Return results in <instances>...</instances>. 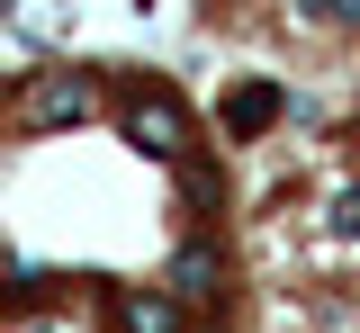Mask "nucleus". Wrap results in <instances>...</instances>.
<instances>
[{
  "label": "nucleus",
  "instance_id": "f257e3e1",
  "mask_svg": "<svg viewBox=\"0 0 360 333\" xmlns=\"http://www.w3.org/2000/svg\"><path fill=\"white\" fill-rule=\"evenodd\" d=\"M99 99H108L99 63H45L9 91V117H18V136H72V126L99 117Z\"/></svg>",
  "mask_w": 360,
  "mask_h": 333
},
{
  "label": "nucleus",
  "instance_id": "f03ea898",
  "mask_svg": "<svg viewBox=\"0 0 360 333\" xmlns=\"http://www.w3.org/2000/svg\"><path fill=\"white\" fill-rule=\"evenodd\" d=\"M127 144L153 153V162H189L198 153V126H189L172 81H127Z\"/></svg>",
  "mask_w": 360,
  "mask_h": 333
},
{
  "label": "nucleus",
  "instance_id": "7ed1b4c3",
  "mask_svg": "<svg viewBox=\"0 0 360 333\" xmlns=\"http://www.w3.org/2000/svg\"><path fill=\"white\" fill-rule=\"evenodd\" d=\"M162 288H172L180 306H225V288H234V261H225L217 235H189L162 252Z\"/></svg>",
  "mask_w": 360,
  "mask_h": 333
},
{
  "label": "nucleus",
  "instance_id": "20e7f679",
  "mask_svg": "<svg viewBox=\"0 0 360 333\" xmlns=\"http://www.w3.org/2000/svg\"><path fill=\"white\" fill-rule=\"evenodd\" d=\"M217 117H225V136H234V144H252V136H270V126L288 117V99H279V81H234Z\"/></svg>",
  "mask_w": 360,
  "mask_h": 333
},
{
  "label": "nucleus",
  "instance_id": "39448f33",
  "mask_svg": "<svg viewBox=\"0 0 360 333\" xmlns=\"http://www.w3.org/2000/svg\"><path fill=\"white\" fill-rule=\"evenodd\" d=\"M297 18L324 37H360V0H297Z\"/></svg>",
  "mask_w": 360,
  "mask_h": 333
},
{
  "label": "nucleus",
  "instance_id": "423d86ee",
  "mask_svg": "<svg viewBox=\"0 0 360 333\" xmlns=\"http://www.w3.org/2000/svg\"><path fill=\"white\" fill-rule=\"evenodd\" d=\"M324 226H333V235L352 243V235H360V190H342V198H333V216H324Z\"/></svg>",
  "mask_w": 360,
  "mask_h": 333
}]
</instances>
